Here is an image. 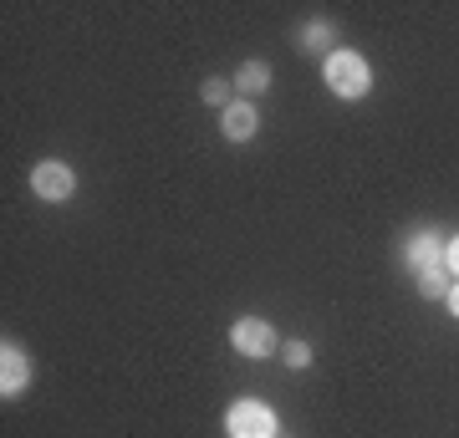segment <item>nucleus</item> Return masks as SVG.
<instances>
[{"instance_id": "nucleus-5", "label": "nucleus", "mask_w": 459, "mask_h": 438, "mask_svg": "<svg viewBox=\"0 0 459 438\" xmlns=\"http://www.w3.org/2000/svg\"><path fill=\"white\" fill-rule=\"evenodd\" d=\"M26 388H31L26 347H21V341H5V347H0V398H21Z\"/></svg>"}, {"instance_id": "nucleus-9", "label": "nucleus", "mask_w": 459, "mask_h": 438, "mask_svg": "<svg viewBox=\"0 0 459 438\" xmlns=\"http://www.w3.org/2000/svg\"><path fill=\"white\" fill-rule=\"evenodd\" d=\"M332 41H337V31H332V21H312V26H307V31H301V47L307 51H322V56H332Z\"/></svg>"}, {"instance_id": "nucleus-2", "label": "nucleus", "mask_w": 459, "mask_h": 438, "mask_svg": "<svg viewBox=\"0 0 459 438\" xmlns=\"http://www.w3.org/2000/svg\"><path fill=\"white\" fill-rule=\"evenodd\" d=\"M225 434H230V438H281V434H276V413H271L265 403H255V398L230 403Z\"/></svg>"}, {"instance_id": "nucleus-11", "label": "nucleus", "mask_w": 459, "mask_h": 438, "mask_svg": "<svg viewBox=\"0 0 459 438\" xmlns=\"http://www.w3.org/2000/svg\"><path fill=\"white\" fill-rule=\"evenodd\" d=\"M230 92H235V82H220V77H210V82H199V98L210 102L214 113H225L230 102H235V98H230Z\"/></svg>"}, {"instance_id": "nucleus-1", "label": "nucleus", "mask_w": 459, "mask_h": 438, "mask_svg": "<svg viewBox=\"0 0 459 438\" xmlns=\"http://www.w3.org/2000/svg\"><path fill=\"white\" fill-rule=\"evenodd\" d=\"M322 82H327V92L358 102V98H368V87H373V66H368L362 51L337 47L332 56H322Z\"/></svg>"}, {"instance_id": "nucleus-3", "label": "nucleus", "mask_w": 459, "mask_h": 438, "mask_svg": "<svg viewBox=\"0 0 459 438\" xmlns=\"http://www.w3.org/2000/svg\"><path fill=\"white\" fill-rule=\"evenodd\" d=\"M230 347H235L240 357L261 362V357L276 352V326L265 322V316H240V322L230 326Z\"/></svg>"}, {"instance_id": "nucleus-10", "label": "nucleus", "mask_w": 459, "mask_h": 438, "mask_svg": "<svg viewBox=\"0 0 459 438\" xmlns=\"http://www.w3.org/2000/svg\"><path fill=\"white\" fill-rule=\"evenodd\" d=\"M419 296H424V301H444V296H449V271H444V265L419 271Z\"/></svg>"}, {"instance_id": "nucleus-6", "label": "nucleus", "mask_w": 459, "mask_h": 438, "mask_svg": "<svg viewBox=\"0 0 459 438\" xmlns=\"http://www.w3.org/2000/svg\"><path fill=\"white\" fill-rule=\"evenodd\" d=\"M220 128H225L230 143H250L255 133H261V113H255V102H230L225 113H220Z\"/></svg>"}, {"instance_id": "nucleus-8", "label": "nucleus", "mask_w": 459, "mask_h": 438, "mask_svg": "<svg viewBox=\"0 0 459 438\" xmlns=\"http://www.w3.org/2000/svg\"><path fill=\"white\" fill-rule=\"evenodd\" d=\"M265 87H271V66L265 62H240V72H235V92H240V98H261Z\"/></svg>"}, {"instance_id": "nucleus-7", "label": "nucleus", "mask_w": 459, "mask_h": 438, "mask_svg": "<svg viewBox=\"0 0 459 438\" xmlns=\"http://www.w3.org/2000/svg\"><path fill=\"white\" fill-rule=\"evenodd\" d=\"M403 260H409L413 271H434V265H444V240L429 235V229H419V235L403 240Z\"/></svg>"}, {"instance_id": "nucleus-14", "label": "nucleus", "mask_w": 459, "mask_h": 438, "mask_svg": "<svg viewBox=\"0 0 459 438\" xmlns=\"http://www.w3.org/2000/svg\"><path fill=\"white\" fill-rule=\"evenodd\" d=\"M444 306H449V316H459V280L449 286V296H444Z\"/></svg>"}, {"instance_id": "nucleus-13", "label": "nucleus", "mask_w": 459, "mask_h": 438, "mask_svg": "<svg viewBox=\"0 0 459 438\" xmlns=\"http://www.w3.org/2000/svg\"><path fill=\"white\" fill-rule=\"evenodd\" d=\"M444 271H449V276H459V235L444 245Z\"/></svg>"}, {"instance_id": "nucleus-4", "label": "nucleus", "mask_w": 459, "mask_h": 438, "mask_svg": "<svg viewBox=\"0 0 459 438\" xmlns=\"http://www.w3.org/2000/svg\"><path fill=\"white\" fill-rule=\"evenodd\" d=\"M31 194L47 199V204H66V199L77 194V174H72L66 163H56V159L36 163L31 168Z\"/></svg>"}, {"instance_id": "nucleus-12", "label": "nucleus", "mask_w": 459, "mask_h": 438, "mask_svg": "<svg viewBox=\"0 0 459 438\" xmlns=\"http://www.w3.org/2000/svg\"><path fill=\"white\" fill-rule=\"evenodd\" d=\"M281 357H286L291 373H301V367H312V347H307V341H286V347H281Z\"/></svg>"}]
</instances>
